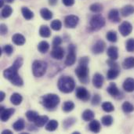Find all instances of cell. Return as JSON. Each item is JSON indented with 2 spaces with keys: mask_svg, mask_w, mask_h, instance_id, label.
<instances>
[{
  "mask_svg": "<svg viewBox=\"0 0 134 134\" xmlns=\"http://www.w3.org/2000/svg\"><path fill=\"white\" fill-rule=\"evenodd\" d=\"M58 89L64 93H71L75 88V82L71 76H61L57 82Z\"/></svg>",
  "mask_w": 134,
  "mask_h": 134,
  "instance_id": "obj_1",
  "label": "cell"
},
{
  "mask_svg": "<svg viewBox=\"0 0 134 134\" xmlns=\"http://www.w3.org/2000/svg\"><path fill=\"white\" fill-rule=\"evenodd\" d=\"M60 97L54 93H49L41 97V104L47 110L55 109L60 104Z\"/></svg>",
  "mask_w": 134,
  "mask_h": 134,
  "instance_id": "obj_2",
  "label": "cell"
},
{
  "mask_svg": "<svg viewBox=\"0 0 134 134\" xmlns=\"http://www.w3.org/2000/svg\"><path fill=\"white\" fill-rule=\"evenodd\" d=\"M47 70V64L43 60H35L32 64V73L35 77L40 78L45 75Z\"/></svg>",
  "mask_w": 134,
  "mask_h": 134,
  "instance_id": "obj_3",
  "label": "cell"
},
{
  "mask_svg": "<svg viewBox=\"0 0 134 134\" xmlns=\"http://www.w3.org/2000/svg\"><path fill=\"white\" fill-rule=\"evenodd\" d=\"M92 31H99L105 25V19L101 14H96L92 16L90 21Z\"/></svg>",
  "mask_w": 134,
  "mask_h": 134,
  "instance_id": "obj_4",
  "label": "cell"
},
{
  "mask_svg": "<svg viewBox=\"0 0 134 134\" xmlns=\"http://www.w3.org/2000/svg\"><path fill=\"white\" fill-rule=\"evenodd\" d=\"M75 74L82 83L87 84L90 81L89 79V68L88 66L79 65L75 69Z\"/></svg>",
  "mask_w": 134,
  "mask_h": 134,
  "instance_id": "obj_5",
  "label": "cell"
},
{
  "mask_svg": "<svg viewBox=\"0 0 134 134\" xmlns=\"http://www.w3.org/2000/svg\"><path fill=\"white\" fill-rule=\"evenodd\" d=\"M76 46L74 44H71L68 46V54L65 60L66 66H72L76 61Z\"/></svg>",
  "mask_w": 134,
  "mask_h": 134,
  "instance_id": "obj_6",
  "label": "cell"
},
{
  "mask_svg": "<svg viewBox=\"0 0 134 134\" xmlns=\"http://www.w3.org/2000/svg\"><path fill=\"white\" fill-rule=\"evenodd\" d=\"M76 97L82 101H88L90 98V92L82 86H79L76 89Z\"/></svg>",
  "mask_w": 134,
  "mask_h": 134,
  "instance_id": "obj_7",
  "label": "cell"
},
{
  "mask_svg": "<svg viewBox=\"0 0 134 134\" xmlns=\"http://www.w3.org/2000/svg\"><path fill=\"white\" fill-rule=\"evenodd\" d=\"M79 18L75 15L67 16L64 19V24L68 28H75L78 25Z\"/></svg>",
  "mask_w": 134,
  "mask_h": 134,
  "instance_id": "obj_8",
  "label": "cell"
},
{
  "mask_svg": "<svg viewBox=\"0 0 134 134\" xmlns=\"http://www.w3.org/2000/svg\"><path fill=\"white\" fill-rule=\"evenodd\" d=\"M119 31L120 32V34L122 36H128L129 35H130V33L133 31V26L130 23L127 22V21H124L122 22L119 27Z\"/></svg>",
  "mask_w": 134,
  "mask_h": 134,
  "instance_id": "obj_9",
  "label": "cell"
},
{
  "mask_svg": "<svg viewBox=\"0 0 134 134\" xmlns=\"http://www.w3.org/2000/svg\"><path fill=\"white\" fill-rule=\"evenodd\" d=\"M18 75V69L16 68H15L13 65H12L11 67H9V68H6L5 70H4L3 71V76L5 79L9 80V82Z\"/></svg>",
  "mask_w": 134,
  "mask_h": 134,
  "instance_id": "obj_10",
  "label": "cell"
},
{
  "mask_svg": "<svg viewBox=\"0 0 134 134\" xmlns=\"http://www.w3.org/2000/svg\"><path fill=\"white\" fill-rule=\"evenodd\" d=\"M15 109L14 108H4L3 106L1 107V121L2 122H7L9 118L14 114Z\"/></svg>",
  "mask_w": 134,
  "mask_h": 134,
  "instance_id": "obj_11",
  "label": "cell"
},
{
  "mask_svg": "<svg viewBox=\"0 0 134 134\" xmlns=\"http://www.w3.org/2000/svg\"><path fill=\"white\" fill-rule=\"evenodd\" d=\"M105 42L103 40H98L97 41L94 45L92 47V52L93 54H100L104 52V49H105Z\"/></svg>",
  "mask_w": 134,
  "mask_h": 134,
  "instance_id": "obj_12",
  "label": "cell"
},
{
  "mask_svg": "<svg viewBox=\"0 0 134 134\" xmlns=\"http://www.w3.org/2000/svg\"><path fill=\"white\" fill-rule=\"evenodd\" d=\"M51 57L56 60L63 59L64 57V49L60 46L53 48V50L51 51Z\"/></svg>",
  "mask_w": 134,
  "mask_h": 134,
  "instance_id": "obj_13",
  "label": "cell"
},
{
  "mask_svg": "<svg viewBox=\"0 0 134 134\" xmlns=\"http://www.w3.org/2000/svg\"><path fill=\"white\" fill-rule=\"evenodd\" d=\"M104 81V76L101 74L96 73L93 75V86L96 88L100 89L103 86Z\"/></svg>",
  "mask_w": 134,
  "mask_h": 134,
  "instance_id": "obj_14",
  "label": "cell"
},
{
  "mask_svg": "<svg viewBox=\"0 0 134 134\" xmlns=\"http://www.w3.org/2000/svg\"><path fill=\"white\" fill-rule=\"evenodd\" d=\"M107 91H108V93L111 97H119V96L121 94V92H120L119 90L118 89L116 84L114 83V82H111V83H110L109 86H108V89H107Z\"/></svg>",
  "mask_w": 134,
  "mask_h": 134,
  "instance_id": "obj_15",
  "label": "cell"
},
{
  "mask_svg": "<svg viewBox=\"0 0 134 134\" xmlns=\"http://www.w3.org/2000/svg\"><path fill=\"white\" fill-rule=\"evenodd\" d=\"M123 89L125 91L128 93H131L134 91V79L132 78H128L125 80L123 83Z\"/></svg>",
  "mask_w": 134,
  "mask_h": 134,
  "instance_id": "obj_16",
  "label": "cell"
},
{
  "mask_svg": "<svg viewBox=\"0 0 134 134\" xmlns=\"http://www.w3.org/2000/svg\"><path fill=\"white\" fill-rule=\"evenodd\" d=\"M12 41L16 46H23L25 43L26 39L24 35H22L21 34L16 33L12 36Z\"/></svg>",
  "mask_w": 134,
  "mask_h": 134,
  "instance_id": "obj_17",
  "label": "cell"
},
{
  "mask_svg": "<svg viewBox=\"0 0 134 134\" xmlns=\"http://www.w3.org/2000/svg\"><path fill=\"white\" fill-rule=\"evenodd\" d=\"M108 19L114 23H118L121 20L120 16H119V12L118 9H111L109 13H108Z\"/></svg>",
  "mask_w": 134,
  "mask_h": 134,
  "instance_id": "obj_18",
  "label": "cell"
},
{
  "mask_svg": "<svg viewBox=\"0 0 134 134\" xmlns=\"http://www.w3.org/2000/svg\"><path fill=\"white\" fill-rule=\"evenodd\" d=\"M89 129L91 132L95 133H98L101 130V125L97 120L93 119V120L90 121V123L89 125Z\"/></svg>",
  "mask_w": 134,
  "mask_h": 134,
  "instance_id": "obj_19",
  "label": "cell"
},
{
  "mask_svg": "<svg viewBox=\"0 0 134 134\" xmlns=\"http://www.w3.org/2000/svg\"><path fill=\"white\" fill-rule=\"evenodd\" d=\"M108 56L110 59L116 60L119 58V49L115 46H110L108 49Z\"/></svg>",
  "mask_w": 134,
  "mask_h": 134,
  "instance_id": "obj_20",
  "label": "cell"
},
{
  "mask_svg": "<svg viewBox=\"0 0 134 134\" xmlns=\"http://www.w3.org/2000/svg\"><path fill=\"white\" fill-rule=\"evenodd\" d=\"M22 100H23V97H22V96H21L20 93H13V94L11 95V97H10V102H11L13 105H16V106L20 105V104H21Z\"/></svg>",
  "mask_w": 134,
  "mask_h": 134,
  "instance_id": "obj_21",
  "label": "cell"
},
{
  "mask_svg": "<svg viewBox=\"0 0 134 134\" xmlns=\"http://www.w3.org/2000/svg\"><path fill=\"white\" fill-rule=\"evenodd\" d=\"M119 68H111L110 70L107 73V77L109 80H114L118 78L119 75Z\"/></svg>",
  "mask_w": 134,
  "mask_h": 134,
  "instance_id": "obj_22",
  "label": "cell"
},
{
  "mask_svg": "<svg viewBox=\"0 0 134 134\" xmlns=\"http://www.w3.org/2000/svg\"><path fill=\"white\" fill-rule=\"evenodd\" d=\"M121 14L123 16H129L130 15L134 13V6L131 5H125L124 7H122L121 9Z\"/></svg>",
  "mask_w": 134,
  "mask_h": 134,
  "instance_id": "obj_23",
  "label": "cell"
},
{
  "mask_svg": "<svg viewBox=\"0 0 134 134\" xmlns=\"http://www.w3.org/2000/svg\"><path fill=\"white\" fill-rule=\"evenodd\" d=\"M94 117H95V114L93 111L91 110H86L83 111L82 115V118L84 121L86 122H89V121H92L94 119Z\"/></svg>",
  "mask_w": 134,
  "mask_h": 134,
  "instance_id": "obj_24",
  "label": "cell"
},
{
  "mask_svg": "<svg viewBox=\"0 0 134 134\" xmlns=\"http://www.w3.org/2000/svg\"><path fill=\"white\" fill-rule=\"evenodd\" d=\"M39 35L42 38H49L51 35V31L46 25H42L39 28Z\"/></svg>",
  "mask_w": 134,
  "mask_h": 134,
  "instance_id": "obj_25",
  "label": "cell"
},
{
  "mask_svg": "<svg viewBox=\"0 0 134 134\" xmlns=\"http://www.w3.org/2000/svg\"><path fill=\"white\" fill-rule=\"evenodd\" d=\"M58 126H59L58 122L55 119H53L48 122V123L46 126V130L49 132H53L57 129Z\"/></svg>",
  "mask_w": 134,
  "mask_h": 134,
  "instance_id": "obj_26",
  "label": "cell"
},
{
  "mask_svg": "<svg viewBox=\"0 0 134 134\" xmlns=\"http://www.w3.org/2000/svg\"><path fill=\"white\" fill-rule=\"evenodd\" d=\"M21 13L24 19L27 20H30L34 17V13L30 10L27 7H22L21 9Z\"/></svg>",
  "mask_w": 134,
  "mask_h": 134,
  "instance_id": "obj_27",
  "label": "cell"
},
{
  "mask_svg": "<svg viewBox=\"0 0 134 134\" xmlns=\"http://www.w3.org/2000/svg\"><path fill=\"white\" fill-rule=\"evenodd\" d=\"M40 15L46 20H49L53 18V13L46 8H42L40 10Z\"/></svg>",
  "mask_w": 134,
  "mask_h": 134,
  "instance_id": "obj_28",
  "label": "cell"
},
{
  "mask_svg": "<svg viewBox=\"0 0 134 134\" xmlns=\"http://www.w3.org/2000/svg\"><path fill=\"white\" fill-rule=\"evenodd\" d=\"M26 117L29 122H35L39 117V114L35 111H27L26 112Z\"/></svg>",
  "mask_w": 134,
  "mask_h": 134,
  "instance_id": "obj_29",
  "label": "cell"
},
{
  "mask_svg": "<svg viewBox=\"0 0 134 134\" xmlns=\"http://www.w3.org/2000/svg\"><path fill=\"white\" fill-rule=\"evenodd\" d=\"M13 127L15 131L16 132H20V131H22L24 127H25V122H24V120L23 119H18L13 125Z\"/></svg>",
  "mask_w": 134,
  "mask_h": 134,
  "instance_id": "obj_30",
  "label": "cell"
},
{
  "mask_svg": "<svg viewBox=\"0 0 134 134\" xmlns=\"http://www.w3.org/2000/svg\"><path fill=\"white\" fill-rule=\"evenodd\" d=\"M122 67L124 69H130L134 67V57H129L126 58L122 63Z\"/></svg>",
  "mask_w": 134,
  "mask_h": 134,
  "instance_id": "obj_31",
  "label": "cell"
},
{
  "mask_svg": "<svg viewBox=\"0 0 134 134\" xmlns=\"http://www.w3.org/2000/svg\"><path fill=\"white\" fill-rule=\"evenodd\" d=\"M49 49V44L46 41H42L38 45V49L41 53H46Z\"/></svg>",
  "mask_w": 134,
  "mask_h": 134,
  "instance_id": "obj_32",
  "label": "cell"
},
{
  "mask_svg": "<svg viewBox=\"0 0 134 134\" xmlns=\"http://www.w3.org/2000/svg\"><path fill=\"white\" fill-rule=\"evenodd\" d=\"M48 121H49L48 116H46V115L39 116L38 119L35 122V126L36 127H42L43 126H45L46 123H47Z\"/></svg>",
  "mask_w": 134,
  "mask_h": 134,
  "instance_id": "obj_33",
  "label": "cell"
},
{
  "mask_svg": "<svg viewBox=\"0 0 134 134\" xmlns=\"http://www.w3.org/2000/svg\"><path fill=\"white\" fill-rule=\"evenodd\" d=\"M74 108H75V104L70 100L65 101L62 106V109L64 112H70V111H73Z\"/></svg>",
  "mask_w": 134,
  "mask_h": 134,
  "instance_id": "obj_34",
  "label": "cell"
},
{
  "mask_svg": "<svg viewBox=\"0 0 134 134\" xmlns=\"http://www.w3.org/2000/svg\"><path fill=\"white\" fill-rule=\"evenodd\" d=\"M122 111L126 114L131 113L134 111V106L131 103H130L128 101L123 103V104L122 106Z\"/></svg>",
  "mask_w": 134,
  "mask_h": 134,
  "instance_id": "obj_35",
  "label": "cell"
},
{
  "mask_svg": "<svg viewBox=\"0 0 134 134\" xmlns=\"http://www.w3.org/2000/svg\"><path fill=\"white\" fill-rule=\"evenodd\" d=\"M12 13H13V9L11 8V6H9V5H5L4 8L2 10L1 15H2V17L7 18L9 16H10V15L12 14Z\"/></svg>",
  "mask_w": 134,
  "mask_h": 134,
  "instance_id": "obj_36",
  "label": "cell"
},
{
  "mask_svg": "<svg viewBox=\"0 0 134 134\" xmlns=\"http://www.w3.org/2000/svg\"><path fill=\"white\" fill-rule=\"evenodd\" d=\"M106 38L111 42H117V39H118L117 33L115 31H108L107 33Z\"/></svg>",
  "mask_w": 134,
  "mask_h": 134,
  "instance_id": "obj_37",
  "label": "cell"
},
{
  "mask_svg": "<svg viewBox=\"0 0 134 134\" xmlns=\"http://www.w3.org/2000/svg\"><path fill=\"white\" fill-rule=\"evenodd\" d=\"M113 122H114V119H113V118L111 115H105V116H104L101 119V122L105 126H111L112 123H113Z\"/></svg>",
  "mask_w": 134,
  "mask_h": 134,
  "instance_id": "obj_38",
  "label": "cell"
},
{
  "mask_svg": "<svg viewBox=\"0 0 134 134\" xmlns=\"http://www.w3.org/2000/svg\"><path fill=\"white\" fill-rule=\"evenodd\" d=\"M76 119H75V118H68V119H66L64 121V122H63V126H64V129L65 130H68L69 127H71V126H72L75 122H76Z\"/></svg>",
  "mask_w": 134,
  "mask_h": 134,
  "instance_id": "obj_39",
  "label": "cell"
},
{
  "mask_svg": "<svg viewBox=\"0 0 134 134\" xmlns=\"http://www.w3.org/2000/svg\"><path fill=\"white\" fill-rule=\"evenodd\" d=\"M10 82H11L13 85L16 86H22L24 85V81H23V79H21V77L20 76L19 74H18L16 76H15V77L10 81Z\"/></svg>",
  "mask_w": 134,
  "mask_h": 134,
  "instance_id": "obj_40",
  "label": "cell"
},
{
  "mask_svg": "<svg viewBox=\"0 0 134 134\" xmlns=\"http://www.w3.org/2000/svg\"><path fill=\"white\" fill-rule=\"evenodd\" d=\"M102 109L105 112H112L115 110V107L111 102H104L102 104Z\"/></svg>",
  "mask_w": 134,
  "mask_h": 134,
  "instance_id": "obj_41",
  "label": "cell"
},
{
  "mask_svg": "<svg viewBox=\"0 0 134 134\" xmlns=\"http://www.w3.org/2000/svg\"><path fill=\"white\" fill-rule=\"evenodd\" d=\"M62 27V23L60 20H54L51 22V28L54 31H60Z\"/></svg>",
  "mask_w": 134,
  "mask_h": 134,
  "instance_id": "obj_42",
  "label": "cell"
},
{
  "mask_svg": "<svg viewBox=\"0 0 134 134\" xmlns=\"http://www.w3.org/2000/svg\"><path fill=\"white\" fill-rule=\"evenodd\" d=\"M90 9L93 13H100L103 10V5L100 3H94L90 5Z\"/></svg>",
  "mask_w": 134,
  "mask_h": 134,
  "instance_id": "obj_43",
  "label": "cell"
},
{
  "mask_svg": "<svg viewBox=\"0 0 134 134\" xmlns=\"http://www.w3.org/2000/svg\"><path fill=\"white\" fill-rule=\"evenodd\" d=\"M126 47L128 52H134V38H130L127 40Z\"/></svg>",
  "mask_w": 134,
  "mask_h": 134,
  "instance_id": "obj_44",
  "label": "cell"
},
{
  "mask_svg": "<svg viewBox=\"0 0 134 134\" xmlns=\"http://www.w3.org/2000/svg\"><path fill=\"white\" fill-rule=\"evenodd\" d=\"M2 50H3V52H5V53L7 56H10V55H12V53H13V47L11 45L8 44V45H5V46L3 47Z\"/></svg>",
  "mask_w": 134,
  "mask_h": 134,
  "instance_id": "obj_45",
  "label": "cell"
},
{
  "mask_svg": "<svg viewBox=\"0 0 134 134\" xmlns=\"http://www.w3.org/2000/svg\"><path fill=\"white\" fill-rule=\"evenodd\" d=\"M101 102V97L99 94H94V96L92 98V104L94 106H97L100 104V103Z\"/></svg>",
  "mask_w": 134,
  "mask_h": 134,
  "instance_id": "obj_46",
  "label": "cell"
},
{
  "mask_svg": "<svg viewBox=\"0 0 134 134\" xmlns=\"http://www.w3.org/2000/svg\"><path fill=\"white\" fill-rule=\"evenodd\" d=\"M61 43H62V38L60 36L54 37V38L53 40V48H56V47L60 46Z\"/></svg>",
  "mask_w": 134,
  "mask_h": 134,
  "instance_id": "obj_47",
  "label": "cell"
},
{
  "mask_svg": "<svg viewBox=\"0 0 134 134\" xmlns=\"http://www.w3.org/2000/svg\"><path fill=\"white\" fill-rule=\"evenodd\" d=\"M23 62H24L23 59H22L21 57H18V58L13 62V65L15 68H16L17 69H19V68H21V66H22V64H23Z\"/></svg>",
  "mask_w": 134,
  "mask_h": 134,
  "instance_id": "obj_48",
  "label": "cell"
},
{
  "mask_svg": "<svg viewBox=\"0 0 134 134\" xmlns=\"http://www.w3.org/2000/svg\"><path fill=\"white\" fill-rule=\"evenodd\" d=\"M89 63H90V58L88 57H83L79 60V65L88 66Z\"/></svg>",
  "mask_w": 134,
  "mask_h": 134,
  "instance_id": "obj_49",
  "label": "cell"
},
{
  "mask_svg": "<svg viewBox=\"0 0 134 134\" xmlns=\"http://www.w3.org/2000/svg\"><path fill=\"white\" fill-rule=\"evenodd\" d=\"M107 64L109 65L110 68H119V65L118 64L115 62V60H111V59H109L107 60Z\"/></svg>",
  "mask_w": 134,
  "mask_h": 134,
  "instance_id": "obj_50",
  "label": "cell"
},
{
  "mask_svg": "<svg viewBox=\"0 0 134 134\" xmlns=\"http://www.w3.org/2000/svg\"><path fill=\"white\" fill-rule=\"evenodd\" d=\"M8 31V28L5 24H1L0 25V33L2 35H5Z\"/></svg>",
  "mask_w": 134,
  "mask_h": 134,
  "instance_id": "obj_51",
  "label": "cell"
},
{
  "mask_svg": "<svg viewBox=\"0 0 134 134\" xmlns=\"http://www.w3.org/2000/svg\"><path fill=\"white\" fill-rule=\"evenodd\" d=\"M62 2L66 6H71L75 4V0H62Z\"/></svg>",
  "mask_w": 134,
  "mask_h": 134,
  "instance_id": "obj_52",
  "label": "cell"
},
{
  "mask_svg": "<svg viewBox=\"0 0 134 134\" xmlns=\"http://www.w3.org/2000/svg\"><path fill=\"white\" fill-rule=\"evenodd\" d=\"M5 93L2 91L0 92V101H3L4 99H5Z\"/></svg>",
  "mask_w": 134,
  "mask_h": 134,
  "instance_id": "obj_53",
  "label": "cell"
},
{
  "mask_svg": "<svg viewBox=\"0 0 134 134\" xmlns=\"http://www.w3.org/2000/svg\"><path fill=\"white\" fill-rule=\"evenodd\" d=\"M13 133V132L11 131V130H3L2 132V133L1 134H12Z\"/></svg>",
  "mask_w": 134,
  "mask_h": 134,
  "instance_id": "obj_54",
  "label": "cell"
},
{
  "mask_svg": "<svg viewBox=\"0 0 134 134\" xmlns=\"http://www.w3.org/2000/svg\"><path fill=\"white\" fill-rule=\"evenodd\" d=\"M4 1H5V0H0V6H1V7L3 6V5H4Z\"/></svg>",
  "mask_w": 134,
  "mask_h": 134,
  "instance_id": "obj_55",
  "label": "cell"
},
{
  "mask_svg": "<svg viewBox=\"0 0 134 134\" xmlns=\"http://www.w3.org/2000/svg\"><path fill=\"white\" fill-rule=\"evenodd\" d=\"M13 1H14V0H5V2H9V3H12V2H13Z\"/></svg>",
  "mask_w": 134,
  "mask_h": 134,
  "instance_id": "obj_56",
  "label": "cell"
},
{
  "mask_svg": "<svg viewBox=\"0 0 134 134\" xmlns=\"http://www.w3.org/2000/svg\"><path fill=\"white\" fill-rule=\"evenodd\" d=\"M79 134L80 133H79V132H73V134Z\"/></svg>",
  "mask_w": 134,
  "mask_h": 134,
  "instance_id": "obj_57",
  "label": "cell"
}]
</instances>
